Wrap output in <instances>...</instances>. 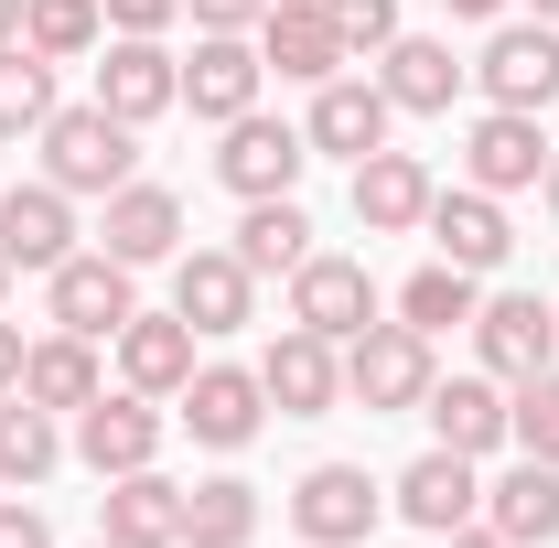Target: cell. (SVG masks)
<instances>
[{
  "label": "cell",
  "instance_id": "52a82bcc",
  "mask_svg": "<svg viewBox=\"0 0 559 548\" xmlns=\"http://www.w3.org/2000/svg\"><path fill=\"white\" fill-rule=\"evenodd\" d=\"M290 323L323 344H355L366 323H377V279H366V259H301L290 270Z\"/></svg>",
  "mask_w": 559,
  "mask_h": 548
},
{
  "label": "cell",
  "instance_id": "74e56055",
  "mask_svg": "<svg viewBox=\"0 0 559 548\" xmlns=\"http://www.w3.org/2000/svg\"><path fill=\"white\" fill-rule=\"evenodd\" d=\"M97 11H108V22H119V33H162V22H173V11H183V0H97Z\"/></svg>",
  "mask_w": 559,
  "mask_h": 548
},
{
  "label": "cell",
  "instance_id": "f1b7e54d",
  "mask_svg": "<svg viewBox=\"0 0 559 548\" xmlns=\"http://www.w3.org/2000/svg\"><path fill=\"white\" fill-rule=\"evenodd\" d=\"M237 259H248V279L259 270H301V259H312V215L290 205V194H259V205L237 215Z\"/></svg>",
  "mask_w": 559,
  "mask_h": 548
},
{
  "label": "cell",
  "instance_id": "ba28073f",
  "mask_svg": "<svg viewBox=\"0 0 559 548\" xmlns=\"http://www.w3.org/2000/svg\"><path fill=\"white\" fill-rule=\"evenodd\" d=\"M474 344H485V377H549L559 312L538 290H495V301H474Z\"/></svg>",
  "mask_w": 559,
  "mask_h": 548
},
{
  "label": "cell",
  "instance_id": "ab89813d",
  "mask_svg": "<svg viewBox=\"0 0 559 548\" xmlns=\"http://www.w3.org/2000/svg\"><path fill=\"white\" fill-rule=\"evenodd\" d=\"M22 355H33V344H22V323H0V388H22Z\"/></svg>",
  "mask_w": 559,
  "mask_h": 548
},
{
  "label": "cell",
  "instance_id": "30bf717a",
  "mask_svg": "<svg viewBox=\"0 0 559 548\" xmlns=\"http://www.w3.org/2000/svg\"><path fill=\"white\" fill-rule=\"evenodd\" d=\"M75 452H86V474H97V484H108V474H140V463L162 452V409H151L140 388H119V398L97 388V398L75 409Z\"/></svg>",
  "mask_w": 559,
  "mask_h": 548
},
{
  "label": "cell",
  "instance_id": "f6af8a7d",
  "mask_svg": "<svg viewBox=\"0 0 559 548\" xmlns=\"http://www.w3.org/2000/svg\"><path fill=\"white\" fill-rule=\"evenodd\" d=\"M527 11H538V22H559V0H527Z\"/></svg>",
  "mask_w": 559,
  "mask_h": 548
},
{
  "label": "cell",
  "instance_id": "7a4b0ae2",
  "mask_svg": "<svg viewBox=\"0 0 559 548\" xmlns=\"http://www.w3.org/2000/svg\"><path fill=\"white\" fill-rule=\"evenodd\" d=\"M345 398L366 419L419 409V398H430V334H409V323H366V334L345 344Z\"/></svg>",
  "mask_w": 559,
  "mask_h": 548
},
{
  "label": "cell",
  "instance_id": "d6a6232c",
  "mask_svg": "<svg viewBox=\"0 0 559 548\" xmlns=\"http://www.w3.org/2000/svg\"><path fill=\"white\" fill-rule=\"evenodd\" d=\"M474 301H485V290H474V270L430 259V270L399 290V323H409V334H452V323H474Z\"/></svg>",
  "mask_w": 559,
  "mask_h": 548
},
{
  "label": "cell",
  "instance_id": "9a60e30c",
  "mask_svg": "<svg viewBox=\"0 0 559 548\" xmlns=\"http://www.w3.org/2000/svg\"><path fill=\"white\" fill-rule=\"evenodd\" d=\"M388 119H399V108H388L377 75H323V86H312V130H301V140L366 162V151H388Z\"/></svg>",
  "mask_w": 559,
  "mask_h": 548
},
{
  "label": "cell",
  "instance_id": "7bdbcfd3",
  "mask_svg": "<svg viewBox=\"0 0 559 548\" xmlns=\"http://www.w3.org/2000/svg\"><path fill=\"white\" fill-rule=\"evenodd\" d=\"M0 44H22V0H0Z\"/></svg>",
  "mask_w": 559,
  "mask_h": 548
},
{
  "label": "cell",
  "instance_id": "484cf974",
  "mask_svg": "<svg viewBox=\"0 0 559 548\" xmlns=\"http://www.w3.org/2000/svg\"><path fill=\"white\" fill-rule=\"evenodd\" d=\"M430 430H441V452H495L506 441V398H495V377H430Z\"/></svg>",
  "mask_w": 559,
  "mask_h": 548
},
{
  "label": "cell",
  "instance_id": "60d3db41",
  "mask_svg": "<svg viewBox=\"0 0 559 548\" xmlns=\"http://www.w3.org/2000/svg\"><path fill=\"white\" fill-rule=\"evenodd\" d=\"M441 11H452V22H495L506 0H441Z\"/></svg>",
  "mask_w": 559,
  "mask_h": 548
},
{
  "label": "cell",
  "instance_id": "44dd1931",
  "mask_svg": "<svg viewBox=\"0 0 559 548\" xmlns=\"http://www.w3.org/2000/svg\"><path fill=\"white\" fill-rule=\"evenodd\" d=\"M419 226H430V248H441V259H452V270H506V248H516V237H506V205H495V194H474V183H463V194H430V215H419Z\"/></svg>",
  "mask_w": 559,
  "mask_h": 548
},
{
  "label": "cell",
  "instance_id": "6da1fadb",
  "mask_svg": "<svg viewBox=\"0 0 559 548\" xmlns=\"http://www.w3.org/2000/svg\"><path fill=\"white\" fill-rule=\"evenodd\" d=\"M130 162H140V130H130V119H108L97 97L44 119V183H66V194H119Z\"/></svg>",
  "mask_w": 559,
  "mask_h": 548
},
{
  "label": "cell",
  "instance_id": "7402d4cb",
  "mask_svg": "<svg viewBox=\"0 0 559 548\" xmlns=\"http://www.w3.org/2000/svg\"><path fill=\"white\" fill-rule=\"evenodd\" d=\"M474 505H485V484H474V452H419L409 474H399V516H409V527H430V538H452Z\"/></svg>",
  "mask_w": 559,
  "mask_h": 548
},
{
  "label": "cell",
  "instance_id": "cb8c5ba5",
  "mask_svg": "<svg viewBox=\"0 0 559 548\" xmlns=\"http://www.w3.org/2000/svg\"><path fill=\"white\" fill-rule=\"evenodd\" d=\"M173 312H183L194 334H237V323H248V259H237V248H194V259L173 270Z\"/></svg>",
  "mask_w": 559,
  "mask_h": 548
},
{
  "label": "cell",
  "instance_id": "8992f818",
  "mask_svg": "<svg viewBox=\"0 0 559 548\" xmlns=\"http://www.w3.org/2000/svg\"><path fill=\"white\" fill-rule=\"evenodd\" d=\"M259 419H270L259 366H194V377H183V430H194L205 452H248Z\"/></svg>",
  "mask_w": 559,
  "mask_h": 548
},
{
  "label": "cell",
  "instance_id": "603a6c76",
  "mask_svg": "<svg viewBox=\"0 0 559 548\" xmlns=\"http://www.w3.org/2000/svg\"><path fill=\"white\" fill-rule=\"evenodd\" d=\"M173 237H183V205H173L162 183H119V194H108V226H97V248H108L119 270H151V259H173Z\"/></svg>",
  "mask_w": 559,
  "mask_h": 548
},
{
  "label": "cell",
  "instance_id": "f35d334b",
  "mask_svg": "<svg viewBox=\"0 0 559 548\" xmlns=\"http://www.w3.org/2000/svg\"><path fill=\"white\" fill-rule=\"evenodd\" d=\"M183 11H194V22H205V33H248V22H259V11H270V0H183Z\"/></svg>",
  "mask_w": 559,
  "mask_h": 548
},
{
  "label": "cell",
  "instance_id": "8d00e7d4",
  "mask_svg": "<svg viewBox=\"0 0 559 548\" xmlns=\"http://www.w3.org/2000/svg\"><path fill=\"white\" fill-rule=\"evenodd\" d=\"M0 548H55V527H44L22 495H0Z\"/></svg>",
  "mask_w": 559,
  "mask_h": 548
},
{
  "label": "cell",
  "instance_id": "5bb4252c",
  "mask_svg": "<svg viewBox=\"0 0 559 548\" xmlns=\"http://www.w3.org/2000/svg\"><path fill=\"white\" fill-rule=\"evenodd\" d=\"M430 194H441V183H430L419 151H366V162H355V226H366V237H409L419 215H430Z\"/></svg>",
  "mask_w": 559,
  "mask_h": 548
},
{
  "label": "cell",
  "instance_id": "277c9868",
  "mask_svg": "<svg viewBox=\"0 0 559 548\" xmlns=\"http://www.w3.org/2000/svg\"><path fill=\"white\" fill-rule=\"evenodd\" d=\"M301 162H312V140L290 130V119H259V108H248V119H226V151H215V183L259 205V194H290V183H301Z\"/></svg>",
  "mask_w": 559,
  "mask_h": 548
},
{
  "label": "cell",
  "instance_id": "d6986e66",
  "mask_svg": "<svg viewBox=\"0 0 559 548\" xmlns=\"http://www.w3.org/2000/svg\"><path fill=\"white\" fill-rule=\"evenodd\" d=\"M259 44H248V33H205V44H194V65H183V108H194V119H248V108H259Z\"/></svg>",
  "mask_w": 559,
  "mask_h": 548
},
{
  "label": "cell",
  "instance_id": "e575fe53",
  "mask_svg": "<svg viewBox=\"0 0 559 548\" xmlns=\"http://www.w3.org/2000/svg\"><path fill=\"white\" fill-rule=\"evenodd\" d=\"M506 441L538 452V463H559V366H549V377H516V398H506Z\"/></svg>",
  "mask_w": 559,
  "mask_h": 548
},
{
  "label": "cell",
  "instance_id": "1f68e13d",
  "mask_svg": "<svg viewBox=\"0 0 559 548\" xmlns=\"http://www.w3.org/2000/svg\"><path fill=\"white\" fill-rule=\"evenodd\" d=\"M55 119V55H33V44H0V140L44 130Z\"/></svg>",
  "mask_w": 559,
  "mask_h": 548
},
{
  "label": "cell",
  "instance_id": "4dcf8cb0",
  "mask_svg": "<svg viewBox=\"0 0 559 548\" xmlns=\"http://www.w3.org/2000/svg\"><path fill=\"white\" fill-rule=\"evenodd\" d=\"M66 463V441H55V409H33L22 388H0V484H44Z\"/></svg>",
  "mask_w": 559,
  "mask_h": 548
},
{
  "label": "cell",
  "instance_id": "3957f363",
  "mask_svg": "<svg viewBox=\"0 0 559 548\" xmlns=\"http://www.w3.org/2000/svg\"><path fill=\"white\" fill-rule=\"evenodd\" d=\"M377 516H388V495L366 484V463H312V474L290 484V527L312 548H355Z\"/></svg>",
  "mask_w": 559,
  "mask_h": 548
},
{
  "label": "cell",
  "instance_id": "83f0119b",
  "mask_svg": "<svg viewBox=\"0 0 559 548\" xmlns=\"http://www.w3.org/2000/svg\"><path fill=\"white\" fill-rule=\"evenodd\" d=\"M22 398H33V409H86V398H97V344L86 334L33 344V355H22Z\"/></svg>",
  "mask_w": 559,
  "mask_h": 548
},
{
  "label": "cell",
  "instance_id": "4316f807",
  "mask_svg": "<svg viewBox=\"0 0 559 548\" xmlns=\"http://www.w3.org/2000/svg\"><path fill=\"white\" fill-rule=\"evenodd\" d=\"M463 75H474V65H452V44H419V33H399V44H388V75H377V86H388V108H419V119H441Z\"/></svg>",
  "mask_w": 559,
  "mask_h": 548
},
{
  "label": "cell",
  "instance_id": "d590c367",
  "mask_svg": "<svg viewBox=\"0 0 559 548\" xmlns=\"http://www.w3.org/2000/svg\"><path fill=\"white\" fill-rule=\"evenodd\" d=\"M323 11H334L345 55H388V44H399V0H323Z\"/></svg>",
  "mask_w": 559,
  "mask_h": 548
},
{
  "label": "cell",
  "instance_id": "2e32d148",
  "mask_svg": "<svg viewBox=\"0 0 559 548\" xmlns=\"http://www.w3.org/2000/svg\"><path fill=\"white\" fill-rule=\"evenodd\" d=\"M97 527H108V548H183V484H162L151 463L140 474H108Z\"/></svg>",
  "mask_w": 559,
  "mask_h": 548
},
{
  "label": "cell",
  "instance_id": "9c48e42d",
  "mask_svg": "<svg viewBox=\"0 0 559 548\" xmlns=\"http://www.w3.org/2000/svg\"><path fill=\"white\" fill-rule=\"evenodd\" d=\"M259 65L290 75V86L345 75V33H334V11H323V0H270V11H259Z\"/></svg>",
  "mask_w": 559,
  "mask_h": 548
},
{
  "label": "cell",
  "instance_id": "b9f144b4",
  "mask_svg": "<svg viewBox=\"0 0 559 548\" xmlns=\"http://www.w3.org/2000/svg\"><path fill=\"white\" fill-rule=\"evenodd\" d=\"M452 548H506V538H495V527H474V516H463V527H452Z\"/></svg>",
  "mask_w": 559,
  "mask_h": 548
},
{
  "label": "cell",
  "instance_id": "4fadbf2b",
  "mask_svg": "<svg viewBox=\"0 0 559 548\" xmlns=\"http://www.w3.org/2000/svg\"><path fill=\"white\" fill-rule=\"evenodd\" d=\"M97 108L140 130V119L183 108V65H173V55H162L151 33H119V44H108V65H97Z\"/></svg>",
  "mask_w": 559,
  "mask_h": 548
},
{
  "label": "cell",
  "instance_id": "7dc6e473",
  "mask_svg": "<svg viewBox=\"0 0 559 548\" xmlns=\"http://www.w3.org/2000/svg\"><path fill=\"white\" fill-rule=\"evenodd\" d=\"M97 548H108V538H97Z\"/></svg>",
  "mask_w": 559,
  "mask_h": 548
},
{
  "label": "cell",
  "instance_id": "bcb514c9",
  "mask_svg": "<svg viewBox=\"0 0 559 548\" xmlns=\"http://www.w3.org/2000/svg\"><path fill=\"white\" fill-rule=\"evenodd\" d=\"M0 301H11V259H0Z\"/></svg>",
  "mask_w": 559,
  "mask_h": 548
},
{
  "label": "cell",
  "instance_id": "8fae6325",
  "mask_svg": "<svg viewBox=\"0 0 559 548\" xmlns=\"http://www.w3.org/2000/svg\"><path fill=\"white\" fill-rule=\"evenodd\" d=\"M55 279V334H86V344H119V323L140 312V290L130 270L97 248V259H66V270H44Z\"/></svg>",
  "mask_w": 559,
  "mask_h": 548
},
{
  "label": "cell",
  "instance_id": "7c38bea8",
  "mask_svg": "<svg viewBox=\"0 0 559 548\" xmlns=\"http://www.w3.org/2000/svg\"><path fill=\"white\" fill-rule=\"evenodd\" d=\"M259 388H270L280 419H323L334 398H345V355H334L323 334H301V323H290V334L259 355Z\"/></svg>",
  "mask_w": 559,
  "mask_h": 548
},
{
  "label": "cell",
  "instance_id": "836d02e7",
  "mask_svg": "<svg viewBox=\"0 0 559 548\" xmlns=\"http://www.w3.org/2000/svg\"><path fill=\"white\" fill-rule=\"evenodd\" d=\"M97 22H108L97 0H22V44H33V55H55V65L97 44Z\"/></svg>",
  "mask_w": 559,
  "mask_h": 548
},
{
  "label": "cell",
  "instance_id": "d4e9b609",
  "mask_svg": "<svg viewBox=\"0 0 559 548\" xmlns=\"http://www.w3.org/2000/svg\"><path fill=\"white\" fill-rule=\"evenodd\" d=\"M485 527H495L506 548H549V538H559V463L527 452L506 484H485Z\"/></svg>",
  "mask_w": 559,
  "mask_h": 548
},
{
  "label": "cell",
  "instance_id": "ee69618b",
  "mask_svg": "<svg viewBox=\"0 0 559 548\" xmlns=\"http://www.w3.org/2000/svg\"><path fill=\"white\" fill-rule=\"evenodd\" d=\"M538 194H549V205H559V151H549V172H538Z\"/></svg>",
  "mask_w": 559,
  "mask_h": 548
},
{
  "label": "cell",
  "instance_id": "5b68a950",
  "mask_svg": "<svg viewBox=\"0 0 559 548\" xmlns=\"http://www.w3.org/2000/svg\"><path fill=\"white\" fill-rule=\"evenodd\" d=\"M463 172H474V194H527V183L549 172L538 108H485V119L463 130Z\"/></svg>",
  "mask_w": 559,
  "mask_h": 548
},
{
  "label": "cell",
  "instance_id": "ac0fdd59",
  "mask_svg": "<svg viewBox=\"0 0 559 548\" xmlns=\"http://www.w3.org/2000/svg\"><path fill=\"white\" fill-rule=\"evenodd\" d=\"M0 259H11V270H66L75 259L66 183H11V194H0Z\"/></svg>",
  "mask_w": 559,
  "mask_h": 548
},
{
  "label": "cell",
  "instance_id": "e0dca14e",
  "mask_svg": "<svg viewBox=\"0 0 559 548\" xmlns=\"http://www.w3.org/2000/svg\"><path fill=\"white\" fill-rule=\"evenodd\" d=\"M474 75H485L495 108H549V97H559V33H549V22H506Z\"/></svg>",
  "mask_w": 559,
  "mask_h": 548
},
{
  "label": "cell",
  "instance_id": "f546056e",
  "mask_svg": "<svg viewBox=\"0 0 559 548\" xmlns=\"http://www.w3.org/2000/svg\"><path fill=\"white\" fill-rule=\"evenodd\" d=\"M248 538H259V484L215 474L183 495V548H248Z\"/></svg>",
  "mask_w": 559,
  "mask_h": 548
},
{
  "label": "cell",
  "instance_id": "ffe728a7",
  "mask_svg": "<svg viewBox=\"0 0 559 548\" xmlns=\"http://www.w3.org/2000/svg\"><path fill=\"white\" fill-rule=\"evenodd\" d=\"M119 377H130L140 398H183V377H194V323H183V312H130V323H119Z\"/></svg>",
  "mask_w": 559,
  "mask_h": 548
}]
</instances>
